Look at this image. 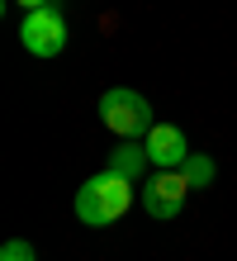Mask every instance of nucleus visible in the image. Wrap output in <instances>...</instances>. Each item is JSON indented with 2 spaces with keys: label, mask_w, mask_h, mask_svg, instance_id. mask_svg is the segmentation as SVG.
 Segmentation results:
<instances>
[{
  "label": "nucleus",
  "mask_w": 237,
  "mask_h": 261,
  "mask_svg": "<svg viewBox=\"0 0 237 261\" xmlns=\"http://www.w3.org/2000/svg\"><path fill=\"white\" fill-rule=\"evenodd\" d=\"M142 147H147V162L156 166V171H180L190 147H185V133L176 124H156L147 138H142Z\"/></svg>",
  "instance_id": "39448f33"
},
{
  "label": "nucleus",
  "mask_w": 237,
  "mask_h": 261,
  "mask_svg": "<svg viewBox=\"0 0 237 261\" xmlns=\"http://www.w3.org/2000/svg\"><path fill=\"white\" fill-rule=\"evenodd\" d=\"M100 124L109 133H119L123 143H138V138H147L156 128V119H152V105L142 100L138 90L114 86V90H104V95H100Z\"/></svg>",
  "instance_id": "f03ea898"
},
{
  "label": "nucleus",
  "mask_w": 237,
  "mask_h": 261,
  "mask_svg": "<svg viewBox=\"0 0 237 261\" xmlns=\"http://www.w3.org/2000/svg\"><path fill=\"white\" fill-rule=\"evenodd\" d=\"M142 166H147V147H142V143H123V147H114V157H109L104 171H114L123 180H138Z\"/></svg>",
  "instance_id": "423d86ee"
},
{
  "label": "nucleus",
  "mask_w": 237,
  "mask_h": 261,
  "mask_svg": "<svg viewBox=\"0 0 237 261\" xmlns=\"http://www.w3.org/2000/svg\"><path fill=\"white\" fill-rule=\"evenodd\" d=\"M180 176L190 180V190L214 186V157H204V152H190V157H185V166H180Z\"/></svg>",
  "instance_id": "0eeeda50"
},
{
  "label": "nucleus",
  "mask_w": 237,
  "mask_h": 261,
  "mask_svg": "<svg viewBox=\"0 0 237 261\" xmlns=\"http://www.w3.org/2000/svg\"><path fill=\"white\" fill-rule=\"evenodd\" d=\"M19 43H24V53H34V57H57L62 48H67V14H62V5L24 14Z\"/></svg>",
  "instance_id": "7ed1b4c3"
},
{
  "label": "nucleus",
  "mask_w": 237,
  "mask_h": 261,
  "mask_svg": "<svg viewBox=\"0 0 237 261\" xmlns=\"http://www.w3.org/2000/svg\"><path fill=\"white\" fill-rule=\"evenodd\" d=\"M185 195H190V180L180 171H156L147 186H142V214H152V219H176Z\"/></svg>",
  "instance_id": "20e7f679"
},
{
  "label": "nucleus",
  "mask_w": 237,
  "mask_h": 261,
  "mask_svg": "<svg viewBox=\"0 0 237 261\" xmlns=\"http://www.w3.org/2000/svg\"><path fill=\"white\" fill-rule=\"evenodd\" d=\"M128 209H133V180H123L114 171L90 176L86 186L76 190V219H81L86 228H109V223H119Z\"/></svg>",
  "instance_id": "f257e3e1"
},
{
  "label": "nucleus",
  "mask_w": 237,
  "mask_h": 261,
  "mask_svg": "<svg viewBox=\"0 0 237 261\" xmlns=\"http://www.w3.org/2000/svg\"><path fill=\"white\" fill-rule=\"evenodd\" d=\"M0 261H38V256H34V247H29L24 238H10L5 247H0Z\"/></svg>",
  "instance_id": "6e6552de"
},
{
  "label": "nucleus",
  "mask_w": 237,
  "mask_h": 261,
  "mask_svg": "<svg viewBox=\"0 0 237 261\" xmlns=\"http://www.w3.org/2000/svg\"><path fill=\"white\" fill-rule=\"evenodd\" d=\"M14 5H24L29 14H34V10H47V5H57V0H14Z\"/></svg>",
  "instance_id": "1a4fd4ad"
}]
</instances>
